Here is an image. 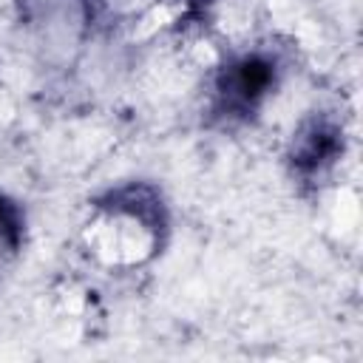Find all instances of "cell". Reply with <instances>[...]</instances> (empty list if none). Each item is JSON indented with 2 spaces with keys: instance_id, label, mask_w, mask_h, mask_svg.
Here are the masks:
<instances>
[{
  "instance_id": "6da1fadb",
  "label": "cell",
  "mask_w": 363,
  "mask_h": 363,
  "mask_svg": "<svg viewBox=\"0 0 363 363\" xmlns=\"http://www.w3.org/2000/svg\"><path fill=\"white\" fill-rule=\"evenodd\" d=\"M281 79V57L272 48H252L230 57L213 79L210 113L224 125L250 122Z\"/></svg>"
},
{
  "instance_id": "7a4b0ae2",
  "label": "cell",
  "mask_w": 363,
  "mask_h": 363,
  "mask_svg": "<svg viewBox=\"0 0 363 363\" xmlns=\"http://www.w3.org/2000/svg\"><path fill=\"white\" fill-rule=\"evenodd\" d=\"M20 20L48 45H77L96 23L99 0H17Z\"/></svg>"
},
{
  "instance_id": "3957f363",
  "label": "cell",
  "mask_w": 363,
  "mask_h": 363,
  "mask_svg": "<svg viewBox=\"0 0 363 363\" xmlns=\"http://www.w3.org/2000/svg\"><path fill=\"white\" fill-rule=\"evenodd\" d=\"M340 153H343V128L332 116L315 113L306 122H301V128L292 133L286 159L292 176H298L301 182H318L335 167Z\"/></svg>"
},
{
  "instance_id": "277c9868",
  "label": "cell",
  "mask_w": 363,
  "mask_h": 363,
  "mask_svg": "<svg viewBox=\"0 0 363 363\" xmlns=\"http://www.w3.org/2000/svg\"><path fill=\"white\" fill-rule=\"evenodd\" d=\"M23 235V216H20V207L14 201H9L6 196H0V238L9 244V247H17Z\"/></svg>"
}]
</instances>
